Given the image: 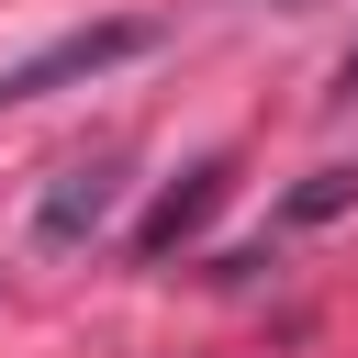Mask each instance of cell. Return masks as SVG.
Instances as JSON below:
<instances>
[{
  "label": "cell",
  "instance_id": "7a4b0ae2",
  "mask_svg": "<svg viewBox=\"0 0 358 358\" xmlns=\"http://www.w3.org/2000/svg\"><path fill=\"white\" fill-rule=\"evenodd\" d=\"M145 45H157V22H90V34H56L45 56L0 67V112H22V101H45V90H78V78H101V67L145 56Z\"/></svg>",
  "mask_w": 358,
  "mask_h": 358
},
{
  "label": "cell",
  "instance_id": "277c9868",
  "mask_svg": "<svg viewBox=\"0 0 358 358\" xmlns=\"http://www.w3.org/2000/svg\"><path fill=\"white\" fill-rule=\"evenodd\" d=\"M347 201H358V168H313V179L280 201V224H336Z\"/></svg>",
  "mask_w": 358,
  "mask_h": 358
},
{
  "label": "cell",
  "instance_id": "5b68a950",
  "mask_svg": "<svg viewBox=\"0 0 358 358\" xmlns=\"http://www.w3.org/2000/svg\"><path fill=\"white\" fill-rule=\"evenodd\" d=\"M324 101H358V45L336 56V90H324Z\"/></svg>",
  "mask_w": 358,
  "mask_h": 358
},
{
  "label": "cell",
  "instance_id": "3957f363",
  "mask_svg": "<svg viewBox=\"0 0 358 358\" xmlns=\"http://www.w3.org/2000/svg\"><path fill=\"white\" fill-rule=\"evenodd\" d=\"M224 190H235V157H190V168L157 190V213L134 224V257H179V246H190V235L224 213Z\"/></svg>",
  "mask_w": 358,
  "mask_h": 358
},
{
  "label": "cell",
  "instance_id": "6da1fadb",
  "mask_svg": "<svg viewBox=\"0 0 358 358\" xmlns=\"http://www.w3.org/2000/svg\"><path fill=\"white\" fill-rule=\"evenodd\" d=\"M123 179H134V157L123 145H90V157H67L56 179H45V201H34V246H90L112 213H123Z\"/></svg>",
  "mask_w": 358,
  "mask_h": 358
}]
</instances>
